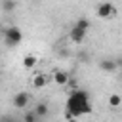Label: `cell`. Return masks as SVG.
Instances as JSON below:
<instances>
[{
    "label": "cell",
    "mask_w": 122,
    "mask_h": 122,
    "mask_svg": "<svg viewBox=\"0 0 122 122\" xmlns=\"http://www.w3.org/2000/svg\"><path fill=\"white\" fill-rule=\"evenodd\" d=\"M78 30H82V32H88V29H90V21L86 19V17H80L78 21H76V25H74Z\"/></svg>",
    "instance_id": "10"
},
{
    "label": "cell",
    "mask_w": 122,
    "mask_h": 122,
    "mask_svg": "<svg viewBox=\"0 0 122 122\" xmlns=\"http://www.w3.org/2000/svg\"><path fill=\"white\" fill-rule=\"evenodd\" d=\"M17 8V2H13V0H2L0 2V10H4V11H13Z\"/></svg>",
    "instance_id": "9"
},
{
    "label": "cell",
    "mask_w": 122,
    "mask_h": 122,
    "mask_svg": "<svg viewBox=\"0 0 122 122\" xmlns=\"http://www.w3.org/2000/svg\"><path fill=\"white\" fill-rule=\"evenodd\" d=\"M46 82H48V78H46V74H34L32 76V88H36V90H40V88H44L46 86Z\"/></svg>",
    "instance_id": "8"
},
{
    "label": "cell",
    "mask_w": 122,
    "mask_h": 122,
    "mask_svg": "<svg viewBox=\"0 0 122 122\" xmlns=\"http://www.w3.org/2000/svg\"><path fill=\"white\" fill-rule=\"evenodd\" d=\"M99 67H101L103 71H107V72H112V71H116L118 61H112V59H103V61L99 63Z\"/></svg>",
    "instance_id": "7"
},
{
    "label": "cell",
    "mask_w": 122,
    "mask_h": 122,
    "mask_svg": "<svg viewBox=\"0 0 122 122\" xmlns=\"http://www.w3.org/2000/svg\"><path fill=\"white\" fill-rule=\"evenodd\" d=\"M23 122H38V116L34 114V111H27L23 114Z\"/></svg>",
    "instance_id": "14"
},
{
    "label": "cell",
    "mask_w": 122,
    "mask_h": 122,
    "mask_svg": "<svg viewBox=\"0 0 122 122\" xmlns=\"http://www.w3.org/2000/svg\"><path fill=\"white\" fill-rule=\"evenodd\" d=\"M95 13H97V17H101V19H111V17L116 13V8H114L112 2H101V4H97Z\"/></svg>",
    "instance_id": "3"
},
{
    "label": "cell",
    "mask_w": 122,
    "mask_h": 122,
    "mask_svg": "<svg viewBox=\"0 0 122 122\" xmlns=\"http://www.w3.org/2000/svg\"><path fill=\"white\" fill-rule=\"evenodd\" d=\"M34 65H36V57H34L32 53H29V55L23 57V67H25V69H32Z\"/></svg>",
    "instance_id": "11"
},
{
    "label": "cell",
    "mask_w": 122,
    "mask_h": 122,
    "mask_svg": "<svg viewBox=\"0 0 122 122\" xmlns=\"http://www.w3.org/2000/svg\"><path fill=\"white\" fill-rule=\"evenodd\" d=\"M23 40V32L19 27H8L4 29V44L8 48H13V46H19Z\"/></svg>",
    "instance_id": "2"
},
{
    "label": "cell",
    "mask_w": 122,
    "mask_h": 122,
    "mask_svg": "<svg viewBox=\"0 0 122 122\" xmlns=\"http://www.w3.org/2000/svg\"><path fill=\"white\" fill-rule=\"evenodd\" d=\"M67 112H71L74 118L78 116H84V114H90L92 112V103H90V95L88 92L84 90H72L69 99H67Z\"/></svg>",
    "instance_id": "1"
},
{
    "label": "cell",
    "mask_w": 122,
    "mask_h": 122,
    "mask_svg": "<svg viewBox=\"0 0 122 122\" xmlns=\"http://www.w3.org/2000/svg\"><path fill=\"white\" fill-rule=\"evenodd\" d=\"M71 40L74 42V44H82L84 42V36H86V32H82V30H78L76 27H72V30H71Z\"/></svg>",
    "instance_id": "6"
},
{
    "label": "cell",
    "mask_w": 122,
    "mask_h": 122,
    "mask_svg": "<svg viewBox=\"0 0 122 122\" xmlns=\"http://www.w3.org/2000/svg\"><path fill=\"white\" fill-rule=\"evenodd\" d=\"M120 103H122V97H120L118 93H111V95H109V105H111L112 109H118Z\"/></svg>",
    "instance_id": "12"
},
{
    "label": "cell",
    "mask_w": 122,
    "mask_h": 122,
    "mask_svg": "<svg viewBox=\"0 0 122 122\" xmlns=\"http://www.w3.org/2000/svg\"><path fill=\"white\" fill-rule=\"evenodd\" d=\"M29 101H30V95L27 92H19L13 97V107L15 109H25V107H29Z\"/></svg>",
    "instance_id": "4"
},
{
    "label": "cell",
    "mask_w": 122,
    "mask_h": 122,
    "mask_svg": "<svg viewBox=\"0 0 122 122\" xmlns=\"http://www.w3.org/2000/svg\"><path fill=\"white\" fill-rule=\"evenodd\" d=\"M69 80H71L69 72H65V71H55V72H53V82L59 84V86H67Z\"/></svg>",
    "instance_id": "5"
},
{
    "label": "cell",
    "mask_w": 122,
    "mask_h": 122,
    "mask_svg": "<svg viewBox=\"0 0 122 122\" xmlns=\"http://www.w3.org/2000/svg\"><path fill=\"white\" fill-rule=\"evenodd\" d=\"M65 118H67L69 122H76V118H74V116H72L71 112H67V111H65Z\"/></svg>",
    "instance_id": "15"
},
{
    "label": "cell",
    "mask_w": 122,
    "mask_h": 122,
    "mask_svg": "<svg viewBox=\"0 0 122 122\" xmlns=\"http://www.w3.org/2000/svg\"><path fill=\"white\" fill-rule=\"evenodd\" d=\"M48 111H50V109H48V105H46V103H38V105H36V109H34V114L40 118V116H46V114H48Z\"/></svg>",
    "instance_id": "13"
}]
</instances>
